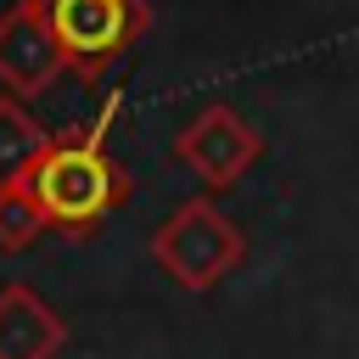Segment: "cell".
Instances as JSON below:
<instances>
[{"label":"cell","mask_w":359,"mask_h":359,"mask_svg":"<svg viewBox=\"0 0 359 359\" xmlns=\"http://www.w3.org/2000/svg\"><path fill=\"white\" fill-rule=\"evenodd\" d=\"M118 112V95L107 101L101 123ZM101 123H84V129H67V135H50V146L39 151V163L28 168V196L45 219V230L67 236V241H90L135 191L129 168L107 151L101 140Z\"/></svg>","instance_id":"obj_1"},{"label":"cell","mask_w":359,"mask_h":359,"mask_svg":"<svg viewBox=\"0 0 359 359\" xmlns=\"http://www.w3.org/2000/svg\"><path fill=\"white\" fill-rule=\"evenodd\" d=\"M151 258L168 269L174 286H185V292H213V286L247 258V236H241V224H236L219 202L191 196V202H180V208L157 224Z\"/></svg>","instance_id":"obj_2"},{"label":"cell","mask_w":359,"mask_h":359,"mask_svg":"<svg viewBox=\"0 0 359 359\" xmlns=\"http://www.w3.org/2000/svg\"><path fill=\"white\" fill-rule=\"evenodd\" d=\"M45 17H50L67 73L79 79H101L151 28L146 0H45Z\"/></svg>","instance_id":"obj_3"},{"label":"cell","mask_w":359,"mask_h":359,"mask_svg":"<svg viewBox=\"0 0 359 359\" xmlns=\"http://www.w3.org/2000/svg\"><path fill=\"white\" fill-rule=\"evenodd\" d=\"M264 151V135L236 118L230 107H202L180 135H174V157L208 185V191H230Z\"/></svg>","instance_id":"obj_4"},{"label":"cell","mask_w":359,"mask_h":359,"mask_svg":"<svg viewBox=\"0 0 359 359\" xmlns=\"http://www.w3.org/2000/svg\"><path fill=\"white\" fill-rule=\"evenodd\" d=\"M62 73H67V62H62V45L50 34L45 0L6 6L0 11V84L17 101H28V95H45Z\"/></svg>","instance_id":"obj_5"},{"label":"cell","mask_w":359,"mask_h":359,"mask_svg":"<svg viewBox=\"0 0 359 359\" xmlns=\"http://www.w3.org/2000/svg\"><path fill=\"white\" fill-rule=\"evenodd\" d=\"M67 342V320L28 286H0V359H56Z\"/></svg>","instance_id":"obj_6"},{"label":"cell","mask_w":359,"mask_h":359,"mask_svg":"<svg viewBox=\"0 0 359 359\" xmlns=\"http://www.w3.org/2000/svg\"><path fill=\"white\" fill-rule=\"evenodd\" d=\"M45 146H50V129L17 95H0V191L6 185H22Z\"/></svg>","instance_id":"obj_7"},{"label":"cell","mask_w":359,"mask_h":359,"mask_svg":"<svg viewBox=\"0 0 359 359\" xmlns=\"http://www.w3.org/2000/svg\"><path fill=\"white\" fill-rule=\"evenodd\" d=\"M39 236H45V219H39L34 196H28V185H6L0 191V247L6 252H22Z\"/></svg>","instance_id":"obj_8"}]
</instances>
